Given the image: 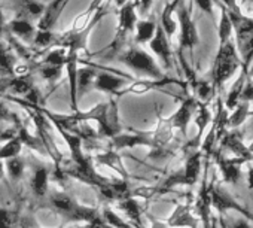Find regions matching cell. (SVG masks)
<instances>
[{"instance_id":"cell-1","label":"cell","mask_w":253,"mask_h":228,"mask_svg":"<svg viewBox=\"0 0 253 228\" xmlns=\"http://www.w3.org/2000/svg\"><path fill=\"white\" fill-rule=\"evenodd\" d=\"M240 66V58L237 57L235 48L232 44L226 42L225 45L220 46V51L216 57L214 61V84L217 87L223 85V82L231 78V75L237 70V67Z\"/></svg>"},{"instance_id":"cell-2","label":"cell","mask_w":253,"mask_h":228,"mask_svg":"<svg viewBox=\"0 0 253 228\" xmlns=\"http://www.w3.org/2000/svg\"><path fill=\"white\" fill-rule=\"evenodd\" d=\"M119 60L122 63H125L126 66H130V67H133V69H136L139 72H143V73H146V75H149V76H152L155 79H161L163 81V78H164L161 69L155 63V60L148 52H145L140 48H130V49H126L121 55Z\"/></svg>"},{"instance_id":"cell-3","label":"cell","mask_w":253,"mask_h":228,"mask_svg":"<svg viewBox=\"0 0 253 228\" xmlns=\"http://www.w3.org/2000/svg\"><path fill=\"white\" fill-rule=\"evenodd\" d=\"M210 201H211V207L216 209L219 215H226L228 212H238L243 218H247L249 221L253 222V213H250L244 206H241L235 198L231 197L229 192H226L219 185H214V183L211 185Z\"/></svg>"},{"instance_id":"cell-4","label":"cell","mask_w":253,"mask_h":228,"mask_svg":"<svg viewBox=\"0 0 253 228\" xmlns=\"http://www.w3.org/2000/svg\"><path fill=\"white\" fill-rule=\"evenodd\" d=\"M213 157H214V161L222 173L223 181L228 183L237 185L241 179V167H243V164H246V161L241 158H235V157H232V158L223 157L220 151H214Z\"/></svg>"},{"instance_id":"cell-5","label":"cell","mask_w":253,"mask_h":228,"mask_svg":"<svg viewBox=\"0 0 253 228\" xmlns=\"http://www.w3.org/2000/svg\"><path fill=\"white\" fill-rule=\"evenodd\" d=\"M220 151H229L231 154H234L235 158H241L246 161V164L252 163V157L249 152V148L244 145L241 133L238 130H232L229 133H225L220 137Z\"/></svg>"},{"instance_id":"cell-6","label":"cell","mask_w":253,"mask_h":228,"mask_svg":"<svg viewBox=\"0 0 253 228\" xmlns=\"http://www.w3.org/2000/svg\"><path fill=\"white\" fill-rule=\"evenodd\" d=\"M177 14H179V21H180V29H182L180 48L182 49H192L198 44V35H197L195 24L192 23L189 12L183 5L177 6Z\"/></svg>"},{"instance_id":"cell-7","label":"cell","mask_w":253,"mask_h":228,"mask_svg":"<svg viewBox=\"0 0 253 228\" xmlns=\"http://www.w3.org/2000/svg\"><path fill=\"white\" fill-rule=\"evenodd\" d=\"M204 181H203V188L198 194V198H197V213H198V218L200 221L203 222L204 228H210L211 227V201H210V189H211V185L214 182H210L207 181V173H209V166L206 167V172H204Z\"/></svg>"},{"instance_id":"cell-8","label":"cell","mask_w":253,"mask_h":228,"mask_svg":"<svg viewBox=\"0 0 253 228\" xmlns=\"http://www.w3.org/2000/svg\"><path fill=\"white\" fill-rule=\"evenodd\" d=\"M197 107H198V103H197L195 98H192V97L186 98L180 104L177 112L169 120L170 126L173 129H179L182 133H186V129H188V126L191 123V118L194 117V112L197 110Z\"/></svg>"},{"instance_id":"cell-9","label":"cell","mask_w":253,"mask_h":228,"mask_svg":"<svg viewBox=\"0 0 253 228\" xmlns=\"http://www.w3.org/2000/svg\"><path fill=\"white\" fill-rule=\"evenodd\" d=\"M149 46H151V49L161 58V61L164 63L166 67H170V66H171V49H170V42H169V38H167V35L164 33V30L161 29L160 24L157 26L155 35H154V38L151 39Z\"/></svg>"},{"instance_id":"cell-10","label":"cell","mask_w":253,"mask_h":228,"mask_svg":"<svg viewBox=\"0 0 253 228\" xmlns=\"http://www.w3.org/2000/svg\"><path fill=\"white\" fill-rule=\"evenodd\" d=\"M69 2H70V0H54L51 5H48L45 8L43 15L41 17L38 29L39 30H51L55 26L58 17L63 14V11H64V8L67 6Z\"/></svg>"},{"instance_id":"cell-11","label":"cell","mask_w":253,"mask_h":228,"mask_svg":"<svg viewBox=\"0 0 253 228\" xmlns=\"http://www.w3.org/2000/svg\"><path fill=\"white\" fill-rule=\"evenodd\" d=\"M94 85L97 90L104 91V92H118L126 85V79L122 76L107 73V72H101L95 75Z\"/></svg>"},{"instance_id":"cell-12","label":"cell","mask_w":253,"mask_h":228,"mask_svg":"<svg viewBox=\"0 0 253 228\" xmlns=\"http://www.w3.org/2000/svg\"><path fill=\"white\" fill-rule=\"evenodd\" d=\"M63 135H64V139H66V142H67V145L70 148V152H72V157H73L75 163L81 167V170L85 175H88L91 172V169H89V164H88V161H86V158H85V155L82 152V140L78 136L70 135V133H63Z\"/></svg>"},{"instance_id":"cell-13","label":"cell","mask_w":253,"mask_h":228,"mask_svg":"<svg viewBox=\"0 0 253 228\" xmlns=\"http://www.w3.org/2000/svg\"><path fill=\"white\" fill-rule=\"evenodd\" d=\"M169 227H189V228H198V219L192 216L189 206H177L173 212L171 218L169 219Z\"/></svg>"},{"instance_id":"cell-14","label":"cell","mask_w":253,"mask_h":228,"mask_svg":"<svg viewBox=\"0 0 253 228\" xmlns=\"http://www.w3.org/2000/svg\"><path fill=\"white\" fill-rule=\"evenodd\" d=\"M112 139H113L115 148H118V149H121V148H131V146H140V145L157 146L155 140L151 139L146 135H119V136H115Z\"/></svg>"},{"instance_id":"cell-15","label":"cell","mask_w":253,"mask_h":228,"mask_svg":"<svg viewBox=\"0 0 253 228\" xmlns=\"http://www.w3.org/2000/svg\"><path fill=\"white\" fill-rule=\"evenodd\" d=\"M14 5L18 9V15L27 20L29 17H42L46 8L45 5L39 3L38 0H15Z\"/></svg>"},{"instance_id":"cell-16","label":"cell","mask_w":253,"mask_h":228,"mask_svg":"<svg viewBox=\"0 0 253 228\" xmlns=\"http://www.w3.org/2000/svg\"><path fill=\"white\" fill-rule=\"evenodd\" d=\"M179 2H180V0H174V2L166 5V8H164V11H163L160 26H161V29L164 30V33L167 35V38L173 36L174 32H176V21L173 20V11L177 8Z\"/></svg>"},{"instance_id":"cell-17","label":"cell","mask_w":253,"mask_h":228,"mask_svg":"<svg viewBox=\"0 0 253 228\" xmlns=\"http://www.w3.org/2000/svg\"><path fill=\"white\" fill-rule=\"evenodd\" d=\"M157 23L155 20H146V21H137L136 24V42L137 44H146L151 42V39L155 35L157 30Z\"/></svg>"},{"instance_id":"cell-18","label":"cell","mask_w":253,"mask_h":228,"mask_svg":"<svg viewBox=\"0 0 253 228\" xmlns=\"http://www.w3.org/2000/svg\"><path fill=\"white\" fill-rule=\"evenodd\" d=\"M9 30H11L14 35L20 36V38L29 39V38H32V36L35 35L36 27L32 24V21H30V20H27V18H21V17H20V18L12 20V21L9 23Z\"/></svg>"},{"instance_id":"cell-19","label":"cell","mask_w":253,"mask_h":228,"mask_svg":"<svg viewBox=\"0 0 253 228\" xmlns=\"http://www.w3.org/2000/svg\"><path fill=\"white\" fill-rule=\"evenodd\" d=\"M250 117V104L249 101H243V103H238V106L234 109V113L228 118V127L235 130L237 127H240L247 118Z\"/></svg>"},{"instance_id":"cell-20","label":"cell","mask_w":253,"mask_h":228,"mask_svg":"<svg viewBox=\"0 0 253 228\" xmlns=\"http://www.w3.org/2000/svg\"><path fill=\"white\" fill-rule=\"evenodd\" d=\"M246 69L243 70V73L240 75V78L235 81V84L232 85L229 94H228V98H226V107L228 109H235L238 106V101L241 100V94L244 91V79H246Z\"/></svg>"},{"instance_id":"cell-21","label":"cell","mask_w":253,"mask_h":228,"mask_svg":"<svg viewBox=\"0 0 253 228\" xmlns=\"http://www.w3.org/2000/svg\"><path fill=\"white\" fill-rule=\"evenodd\" d=\"M119 207L124 210V213H125L126 216L130 218V221L134 222L136 228H142V227H140V224H142V219H140L142 212H140V209H139V206H137V203H136L134 200H131V198H124V200L119 203Z\"/></svg>"},{"instance_id":"cell-22","label":"cell","mask_w":253,"mask_h":228,"mask_svg":"<svg viewBox=\"0 0 253 228\" xmlns=\"http://www.w3.org/2000/svg\"><path fill=\"white\" fill-rule=\"evenodd\" d=\"M197 110H198V115H197L195 123H197V126H198V129H200V130H198V136H197V139H195V143H200V142H201V137H203L204 130H206V129H207V126L210 124L211 115H210V112H209V109L206 107V104H204V103H198Z\"/></svg>"},{"instance_id":"cell-23","label":"cell","mask_w":253,"mask_h":228,"mask_svg":"<svg viewBox=\"0 0 253 228\" xmlns=\"http://www.w3.org/2000/svg\"><path fill=\"white\" fill-rule=\"evenodd\" d=\"M217 224L220 225V228H253V222L243 216L232 219L228 215H219Z\"/></svg>"},{"instance_id":"cell-24","label":"cell","mask_w":253,"mask_h":228,"mask_svg":"<svg viewBox=\"0 0 253 228\" xmlns=\"http://www.w3.org/2000/svg\"><path fill=\"white\" fill-rule=\"evenodd\" d=\"M101 192L109 200H124L128 195V188H126L124 182H118V183H112V185L101 188Z\"/></svg>"},{"instance_id":"cell-25","label":"cell","mask_w":253,"mask_h":228,"mask_svg":"<svg viewBox=\"0 0 253 228\" xmlns=\"http://www.w3.org/2000/svg\"><path fill=\"white\" fill-rule=\"evenodd\" d=\"M33 189L38 195H45L48 191V170L41 167L35 172L33 176Z\"/></svg>"},{"instance_id":"cell-26","label":"cell","mask_w":253,"mask_h":228,"mask_svg":"<svg viewBox=\"0 0 253 228\" xmlns=\"http://www.w3.org/2000/svg\"><path fill=\"white\" fill-rule=\"evenodd\" d=\"M45 63L48 66H55V67H63L67 63V49L66 48H55L49 51L45 57Z\"/></svg>"},{"instance_id":"cell-27","label":"cell","mask_w":253,"mask_h":228,"mask_svg":"<svg viewBox=\"0 0 253 228\" xmlns=\"http://www.w3.org/2000/svg\"><path fill=\"white\" fill-rule=\"evenodd\" d=\"M21 139H11L5 146L0 148V160H11L18 157L21 151Z\"/></svg>"},{"instance_id":"cell-28","label":"cell","mask_w":253,"mask_h":228,"mask_svg":"<svg viewBox=\"0 0 253 228\" xmlns=\"http://www.w3.org/2000/svg\"><path fill=\"white\" fill-rule=\"evenodd\" d=\"M14 69H15L14 57L2 48L0 49V75H5V76L14 75Z\"/></svg>"},{"instance_id":"cell-29","label":"cell","mask_w":253,"mask_h":228,"mask_svg":"<svg viewBox=\"0 0 253 228\" xmlns=\"http://www.w3.org/2000/svg\"><path fill=\"white\" fill-rule=\"evenodd\" d=\"M8 87L14 91V92H17V94H29L32 90H33V85H32V82L27 79V78H24V76H18V78H14L9 84H8Z\"/></svg>"},{"instance_id":"cell-30","label":"cell","mask_w":253,"mask_h":228,"mask_svg":"<svg viewBox=\"0 0 253 228\" xmlns=\"http://www.w3.org/2000/svg\"><path fill=\"white\" fill-rule=\"evenodd\" d=\"M97 72L92 70L91 67H85L82 70H78V91L82 88H86L91 82H94Z\"/></svg>"},{"instance_id":"cell-31","label":"cell","mask_w":253,"mask_h":228,"mask_svg":"<svg viewBox=\"0 0 253 228\" xmlns=\"http://www.w3.org/2000/svg\"><path fill=\"white\" fill-rule=\"evenodd\" d=\"M103 218H104V222L112 228H133V227H130L128 224H125L122 219H121V216H118L112 209H104V212H103Z\"/></svg>"},{"instance_id":"cell-32","label":"cell","mask_w":253,"mask_h":228,"mask_svg":"<svg viewBox=\"0 0 253 228\" xmlns=\"http://www.w3.org/2000/svg\"><path fill=\"white\" fill-rule=\"evenodd\" d=\"M55 42H57V36L51 30H38V33L35 36V44L42 48L54 45Z\"/></svg>"},{"instance_id":"cell-33","label":"cell","mask_w":253,"mask_h":228,"mask_svg":"<svg viewBox=\"0 0 253 228\" xmlns=\"http://www.w3.org/2000/svg\"><path fill=\"white\" fill-rule=\"evenodd\" d=\"M6 167H8L9 175H11L14 179H18V178L23 175V172H24V164H23V161H21L20 158H17V157L8 160Z\"/></svg>"},{"instance_id":"cell-34","label":"cell","mask_w":253,"mask_h":228,"mask_svg":"<svg viewBox=\"0 0 253 228\" xmlns=\"http://www.w3.org/2000/svg\"><path fill=\"white\" fill-rule=\"evenodd\" d=\"M231 29H232V23L228 20V15L223 14L222 17V23H220V45H225L229 39V35H231Z\"/></svg>"},{"instance_id":"cell-35","label":"cell","mask_w":253,"mask_h":228,"mask_svg":"<svg viewBox=\"0 0 253 228\" xmlns=\"http://www.w3.org/2000/svg\"><path fill=\"white\" fill-rule=\"evenodd\" d=\"M61 76V67H55V66H45L42 69V78L46 81H57Z\"/></svg>"},{"instance_id":"cell-36","label":"cell","mask_w":253,"mask_h":228,"mask_svg":"<svg viewBox=\"0 0 253 228\" xmlns=\"http://www.w3.org/2000/svg\"><path fill=\"white\" fill-rule=\"evenodd\" d=\"M14 216L9 210L0 209V228H12Z\"/></svg>"},{"instance_id":"cell-37","label":"cell","mask_w":253,"mask_h":228,"mask_svg":"<svg viewBox=\"0 0 253 228\" xmlns=\"http://www.w3.org/2000/svg\"><path fill=\"white\" fill-rule=\"evenodd\" d=\"M197 92L201 100H209L211 97V87L207 82H198L197 84Z\"/></svg>"},{"instance_id":"cell-38","label":"cell","mask_w":253,"mask_h":228,"mask_svg":"<svg viewBox=\"0 0 253 228\" xmlns=\"http://www.w3.org/2000/svg\"><path fill=\"white\" fill-rule=\"evenodd\" d=\"M241 100L243 101H250L253 100V82L249 84L247 87H244V91L241 94Z\"/></svg>"},{"instance_id":"cell-39","label":"cell","mask_w":253,"mask_h":228,"mask_svg":"<svg viewBox=\"0 0 253 228\" xmlns=\"http://www.w3.org/2000/svg\"><path fill=\"white\" fill-rule=\"evenodd\" d=\"M88 228H110L104 221H101V219H98V218H94L92 221H91V224H89V227Z\"/></svg>"},{"instance_id":"cell-40","label":"cell","mask_w":253,"mask_h":228,"mask_svg":"<svg viewBox=\"0 0 253 228\" xmlns=\"http://www.w3.org/2000/svg\"><path fill=\"white\" fill-rule=\"evenodd\" d=\"M195 2H197V5L203 11H206V12H210L211 11V2H210V0H195Z\"/></svg>"},{"instance_id":"cell-41","label":"cell","mask_w":253,"mask_h":228,"mask_svg":"<svg viewBox=\"0 0 253 228\" xmlns=\"http://www.w3.org/2000/svg\"><path fill=\"white\" fill-rule=\"evenodd\" d=\"M247 185L253 194V166H250V164H249V172H247Z\"/></svg>"},{"instance_id":"cell-42","label":"cell","mask_w":253,"mask_h":228,"mask_svg":"<svg viewBox=\"0 0 253 228\" xmlns=\"http://www.w3.org/2000/svg\"><path fill=\"white\" fill-rule=\"evenodd\" d=\"M126 2H128V0H115V5H116L118 8H121V6H124Z\"/></svg>"},{"instance_id":"cell-43","label":"cell","mask_w":253,"mask_h":228,"mask_svg":"<svg viewBox=\"0 0 253 228\" xmlns=\"http://www.w3.org/2000/svg\"><path fill=\"white\" fill-rule=\"evenodd\" d=\"M210 228H217V218L214 215L211 216V227Z\"/></svg>"},{"instance_id":"cell-44","label":"cell","mask_w":253,"mask_h":228,"mask_svg":"<svg viewBox=\"0 0 253 228\" xmlns=\"http://www.w3.org/2000/svg\"><path fill=\"white\" fill-rule=\"evenodd\" d=\"M152 228H170V227H167V225H164L163 222H155Z\"/></svg>"},{"instance_id":"cell-45","label":"cell","mask_w":253,"mask_h":228,"mask_svg":"<svg viewBox=\"0 0 253 228\" xmlns=\"http://www.w3.org/2000/svg\"><path fill=\"white\" fill-rule=\"evenodd\" d=\"M3 23H5V17H3L2 11H0V26H3Z\"/></svg>"},{"instance_id":"cell-46","label":"cell","mask_w":253,"mask_h":228,"mask_svg":"<svg viewBox=\"0 0 253 228\" xmlns=\"http://www.w3.org/2000/svg\"><path fill=\"white\" fill-rule=\"evenodd\" d=\"M223 2H225V3H226V5H229V6H231V8H232V6H234V0H223Z\"/></svg>"},{"instance_id":"cell-47","label":"cell","mask_w":253,"mask_h":228,"mask_svg":"<svg viewBox=\"0 0 253 228\" xmlns=\"http://www.w3.org/2000/svg\"><path fill=\"white\" fill-rule=\"evenodd\" d=\"M2 118H3V110L0 109V120H2Z\"/></svg>"},{"instance_id":"cell-48","label":"cell","mask_w":253,"mask_h":228,"mask_svg":"<svg viewBox=\"0 0 253 228\" xmlns=\"http://www.w3.org/2000/svg\"><path fill=\"white\" fill-rule=\"evenodd\" d=\"M2 172H3V166H2V163H0V175H2Z\"/></svg>"},{"instance_id":"cell-49","label":"cell","mask_w":253,"mask_h":228,"mask_svg":"<svg viewBox=\"0 0 253 228\" xmlns=\"http://www.w3.org/2000/svg\"><path fill=\"white\" fill-rule=\"evenodd\" d=\"M0 49H2V44H0Z\"/></svg>"}]
</instances>
